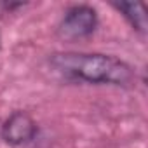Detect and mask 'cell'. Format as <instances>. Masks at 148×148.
<instances>
[{"label": "cell", "instance_id": "6da1fadb", "mask_svg": "<svg viewBox=\"0 0 148 148\" xmlns=\"http://www.w3.org/2000/svg\"><path fill=\"white\" fill-rule=\"evenodd\" d=\"M54 73L68 82L129 87L136 73L134 68L120 58L99 52H54L49 58Z\"/></svg>", "mask_w": 148, "mask_h": 148}, {"label": "cell", "instance_id": "3957f363", "mask_svg": "<svg viewBox=\"0 0 148 148\" xmlns=\"http://www.w3.org/2000/svg\"><path fill=\"white\" fill-rule=\"evenodd\" d=\"M38 134L37 120L25 110L12 112L0 127V136L11 146H26Z\"/></svg>", "mask_w": 148, "mask_h": 148}, {"label": "cell", "instance_id": "7a4b0ae2", "mask_svg": "<svg viewBox=\"0 0 148 148\" xmlns=\"http://www.w3.org/2000/svg\"><path fill=\"white\" fill-rule=\"evenodd\" d=\"M99 25L98 12L87 4H75L64 11V16L58 26V35L63 40L77 42L91 37Z\"/></svg>", "mask_w": 148, "mask_h": 148}, {"label": "cell", "instance_id": "277c9868", "mask_svg": "<svg viewBox=\"0 0 148 148\" xmlns=\"http://www.w3.org/2000/svg\"><path fill=\"white\" fill-rule=\"evenodd\" d=\"M115 7L119 12H122V16L132 26V30H136L141 35L146 33L148 21H146V9L143 4H139V2H120V4H115Z\"/></svg>", "mask_w": 148, "mask_h": 148}]
</instances>
